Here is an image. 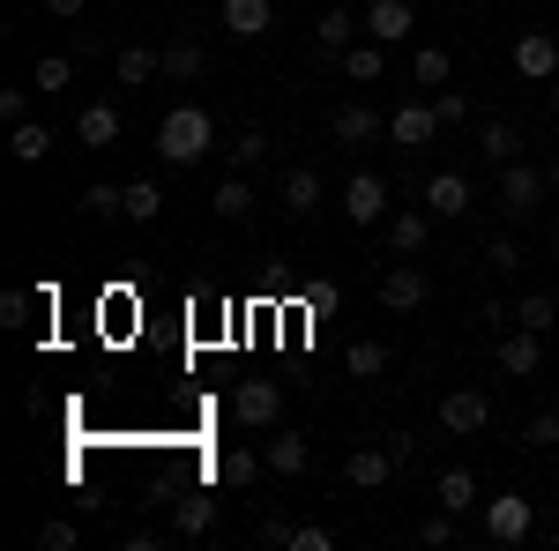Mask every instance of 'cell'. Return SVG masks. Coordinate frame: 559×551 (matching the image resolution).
Instances as JSON below:
<instances>
[{
  "instance_id": "obj_1",
  "label": "cell",
  "mask_w": 559,
  "mask_h": 551,
  "mask_svg": "<svg viewBox=\"0 0 559 551\" xmlns=\"http://www.w3.org/2000/svg\"><path fill=\"white\" fill-rule=\"evenodd\" d=\"M210 149H216V120L202 105H173V112L157 120V157H165V165H202Z\"/></svg>"
},
{
  "instance_id": "obj_2",
  "label": "cell",
  "mask_w": 559,
  "mask_h": 551,
  "mask_svg": "<svg viewBox=\"0 0 559 551\" xmlns=\"http://www.w3.org/2000/svg\"><path fill=\"white\" fill-rule=\"evenodd\" d=\"M545 194H552V171H537L530 157L500 165V216H508V224H530V216L545 209Z\"/></svg>"
},
{
  "instance_id": "obj_3",
  "label": "cell",
  "mask_w": 559,
  "mask_h": 551,
  "mask_svg": "<svg viewBox=\"0 0 559 551\" xmlns=\"http://www.w3.org/2000/svg\"><path fill=\"white\" fill-rule=\"evenodd\" d=\"M477 514H485V537H492V544H522V537L537 529V507H530L522 492H492Z\"/></svg>"
},
{
  "instance_id": "obj_4",
  "label": "cell",
  "mask_w": 559,
  "mask_h": 551,
  "mask_svg": "<svg viewBox=\"0 0 559 551\" xmlns=\"http://www.w3.org/2000/svg\"><path fill=\"white\" fill-rule=\"evenodd\" d=\"M231 418L247 424V432H269V424L284 418V381H239L231 387Z\"/></svg>"
},
{
  "instance_id": "obj_5",
  "label": "cell",
  "mask_w": 559,
  "mask_h": 551,
  "mask_svg": "<svg viewBox=\"0 0 559 551\" xmlns=\"http://www.w3.org/2000/svg\"><path fill=\"white\" fill-rule=\"evenodd\" d=\"M492 424V403H485V387H448L440 395V432H455V440H471Z\"/></svg>"
},
{
  "instance_id": "obj_6",
  "label": "cell",
  "mask_w": 559,
  "mask_h": 551,
  "mask_svg": "<svg viewBox=\"0 0 559 551\" xmlns=\"http://www.w3.org/2000/svg\"><path fill=\"white\" fill-rule=\"evenodd\" d=\"M388 209H395V202H388L381 171H350L344 179V216L350 224H388Z\"/></svg>"
},
{
  "instance_id": "obj_7",
  "label": "cell",
  "mask_w": 559,
  "mask_h": 551,
  "mask_svg": "<svg viewBox=\"0 0 559 551\" xmlns=\"http://www.w3.org/2000/svg\"><path fill=\"white\" fill-rule=\"evenodd\" d=\"M432 224H440V216L432 209H411V202H403V209H388V247H395V261H418L432 247Z\"/></svg>"
},
{
  "instance_id": "obj_8",
  "label": "cell",
  "mask_w": 559,
  "mask_h": 551,
  "mask_svg": "<svg viewBox=\"0 0 559 551\" xmlns=\"http://www.w3.org/2000/svg\"><path fill=\"white\" fill-rule=\"evenodd\" d=\"M508 60H515L522 83H552V75H559V38H552V31H522Z\"/></svg>"
},
{
  "instance_id": "obj_9",
  "label": "cell",
  "mask_w": 559,
  "mask_h": 551,
  "mask_svg": "<svg viewBox=\"0 0 559 551\" xmlns=\"http://www.w3.org/2000/svg\"><path fill=\"white\" fill-rule=\"evenodd\" d=\"M426 209L440 216V224H463V216L477 209L471 179H463V171H432V179H426Z\"/></svg>"
},
{
  "instance_id": "obj_10",
  "label": "cell",
  "mask_w": 559,
  "mask_h": 551,
  "mask_svg": "<svg viewBox=\"0 0 559 551\" xmlns=\"http://www.w3.org/2000/svg\"><path fill=\"white\" fill-rule=\"evenodd\" d=\"M388 134H395L403 149H426L432 134H440V112H432V97H403V105L388 112Z\"/></svg>"
},
{
  "instance_id": "obj_11",
  "label": "cell",
  "mask_w": 559,
  "mask_h": 551,
  "mask_svg": "<svg viewBox=\"0 0 559 551\" xmlns=\"http://www.w3.org/2000/svg\"><path fill=\"white\" fill-rule=\"evenodd\" d=\"M500 373H508V381H537V373H545V336H537V328H508V336H500Z\"/></svg>"
},
{
  "instance_id": "obj_12",
  "label": "cell",
  "mask_w": 559,
  "mask_h": 551,
  "mask_svg": "<svg viewBox=\"0 0 559 551\" xmlns=\"http://www.w3.org/2000/svg\"><path fill=\"white\" fill-rule=\"evenodd\" d=\"M418 31V8L411 0H366V38L373 45H403Z\"/></svg>"
},
{
  "instance_id": "obj_13",
  "label": "cell",
  "mask_w": 559,
  "mask_h": 551,
  "mask_svg": "<svg viewBox=\"0 0 559 551\" xmlns=\"http://www.w3.org/2000/svg\"><path fill=\"white\" fill-rule=\"evenodd\" d=\"M395 469H403V463L388 455V440H381V447H350V455H344V484H350V492H381Z\"/></svg>"
},
{
  "instance_id": "obj_14",
  "label": "cell",
  "mask_w": 559,
  "mask_h": 551,
  "mask_svg": "<svg viewBox=\"0 0 559 551\" xmlns=\"http://www.w3.org/2000/svg\"><path fill=\"white\" fill-rule=\"evenodd\" d=\"M426 298H432V284H426L418 261H403V268H388V276H381V306H388V313H418Z\"/></svg>"
},
{
  "instance_id": "obj_15",
  "label": "cell",
  "mask_w": 559,
  "mask_h": 551,
  "mask_svg": "<svg viewBox=\"0 0 559 551\" xmlns=\"http://www.w3.org/2000/svg\"><path fill=\"white\" fill-rule=\"evenodd\" d=\"M366 38V15H350V8H321L313 15V45H321V60H336L344 45Z\"/></svg>"
},
{
  "instance_id": "obj_16",
  "label": "cell",
  "mask_w": 559,
  "mask_h": 551,
  "mask_svg": "<svg viewBox=\"0 0 559 551\" xmlns=\"http://www.w3.org/2000/svg\"><path fill=\"white\" fill-rule=\"evenodd\" d=\"M120 134H128V120H120V105H105V97L75 112V142H83V149H112Z\"/></svg>"
},
{
  "instance_id": "obj_17",
  "label": "cell",
  "mask_w": 559,
  "mask_h": 551,
  "mask_svg": "<svg viewBox=\"0 0 559 551\" xmlns=\"http://www.w3.org/2000/svg\"><path fill=\"white\" fill-rule=\"evenodd\" d=\"M276 202H284V216H292V224H306V216L321 209V171H313V165H292V171H284V187H276Z\"/></svg>"
},
{
  "instance_id": "obj_18",
  "label": "cell",
  "mask_w": 559,
  "mask_h": 551,
  "mask_svg": "<svg viewBox=\"0 0 559 551\" xmlns=\"http://www.w3.org/2000/svg\"><path fill=\"white\" fill-rule=\"evenodd\" d=\"M261 463H269V477H306V469H313V440L276 432V440H261Z\"/></svg>"
},
{
  "instance_id": "obj_19",
  "label": "cell",
  "mask_w": 559,
  "mask_h": 551,
  "mask_svg": "<svg viewBox=\"0 0 559 551\" xmlns=\"http://www.w3.org/2000/svg\"><path fill=\"white\" fill-rule=\"evenodd\" d=\"M157 75H165L157 45H128V52H112V83H120V89H150Z\"/></svg>"
},
{
  "instance_id": "obj_20",
  "label": "cell",
  "mask_w": 559,
  "mask_h": 551,
  "mask_svg": "<svg viewBox=\"0 0 559 551\" xmlns=\"http://www.w3.org/2000/svg\"><path fill=\"white\" fill-rule=\"evenodd\" d=\"M216 15H224V31H231V38H269V23H276V0H224Z\"/></svg>"
},
{
  "instance_id": "obj_21",
  "label": "cell",
  "mask_w": 559,
  "mask_h": 551,
  "mask_svg": "<svg viewBox=\"0 0 559 551\" xmlns=\"http://www.w3.org/2000/svg\"><path fill=\"white\" fill-rule=\"evenodd\" d=\"M381 128H388V120L373 112V105H336V120H329V134H336L344 149H366V142H373Z\"/></svg>"
},
{
  "instance_id": "obj_22",
  "label": "cell",
  "mask_w": 559,
  "mask_h": 551,
  "mask_svg": "<svg viewBox=\"0 0 559 551\" xmlns=\"http://www.w3.org/2000/svg\"><path fill=\"white\" fill-rule=\"evenodd\" d=\"M210 209L224 216V224H247V216H254V179H247V171H224L216 194H210Z\"/></svg>"
},
{
  "instance_id": "obj_23",
  "label": "cell",
  "mask_w": 559,
  "mask_h": 551,
  "mask_svg": "<svg viewBox=\"0 0 559 551\" xmlns=\"http://www.w3.org/2000/svg\"><path fill=\"white\" fill-rule=\"evenodd\" d=\"M216 529V492H179L173 500V537H210Z\"/></svg>"
},
{
  "instance_id": "obj_24",
  "label": "cell",
  "mask_w": 559,
  "mask_h": 551,
  "mask_svg": "<svg viewBox=\"0 0 559 551\" xmlns=\"http://www.w3.org/2000/svg\"><path fill=\"white\" fill-rule=\"evenodd\" d=\"M261 469H269V463H261V447H224V455L210 463V477H216V484H231V492H247Z\"/></svg>"
},
{
  "instance_id": "obj_25",
  "label": "cell",
  "mask_w": 559,
  "mask_h": 551,
  "mask_svg": "<svg viewBox=\"0 0 559 551\" xmlns=\"http://www.w3.org/2000/svg\"><path fill=\"white\" fill-rule=\"evenodd\" d=\"M157 60H165V83H202V68H210V52H202L194 38L157 45Z\"/></svg>"
},
{
  "instance_id": "obj_26",
  "label": "cell",
  "mask_w": 559,
  "mask_h": 551,
  "mask_svg": "<svg viewBox=\"0 0 559 551\" xmlns=\"http://www.w3.org/2000/svg\"><path fill=\"white\" fill-rule=\"evenodd\" d=\"M477 157H485L492 171L515 165V157H522V128H508V120H485V128H477Z\"/></svg>"
},
{
  "instance_id": "obj_27",
  "label": "cell",
  "mask_w": 559,
  "mask_h": 551,
  "mask_svg": "<svg viewBox=\"0 0 559 551\" xmlns=\"http://www.w3.org/2000/svg\"><path fill=\"white\" fill-rule=\"evenodd\" d=\"M432 500H440L448 514H471V507H485V492H477V477H471V469H440Z\"/></svg>"
},
{
  "instance_id": "obj_28",
  "label": "cell",
  "mask_w": 559,
  "mask_h": 551,
  "mask_svg": "<svg viewBox=\"0 0 559 551\" xmlns=\"http://www.w3.org/2000/svg\"><path fill=\"white\" fill-rule=\"evenodd\" d=\"M336 68H344L350 83H381V68H388V45L358 38V45H344V52H336Z\"/></svg>"
},
{
  "instance_id": "obj_29",
  "label": "cell",
  "mask_w": 559,
  "mask_h": 551,
  "mask_svg": "<svg viewBox=\"0 0 559 551\" xmlns=\"http://www.w3.org/2000/svg\"><path fill=\"white\" fill-rule=\"evenodd\" d=\"M411 83L426 89V97H432V89H448V83H455V60H448L440 45H418V52H411Z\"/></svg>"
},
{
  "instance_id": "obj_30",
  "label": "cell",
  "mask_w": 559,
  "mask_h": 551,
  "mask_svg": "<svg viewBox=\"0 0 559 551\" xmlns=\"http://www.w3.org/2000/svg\"><path fill=\"white\" fill-rule=\"evenodd\" d=\"M8 157H15V165H45V157H52V128H45V120L8 128Z\"/></svg>"
},
{
  "instance_id": "obj_31",
  "label": "cell",
  "mask_w": 559,
  "mask_h": 551,
  "mask_svg": "<svg viewBox=\"0 0 559 551\" xmlns=\"http://www.w3.org/2000/svg\"><path fill=\"white\" fill-rule=\"evenodd\" d=\"M344 373H350V381H381V373H388V343L381 336H358L344 350Z\"/></svg>"
},
{
  "instance_id": "obj_32",
  "label": "cell",
  "mask_w": 559,
  "mask_h": 551,
  "mask_svg": "<svg viewBox=\"0 0 559 551\" xmlns=\"http://www.w3.org/2000/svg\"><path fill=\"white\" fill-rule=\"evenodd\" d=\"M508 321H515V328H537V336H545V328L559 321V298H552V291H522L515 306H508Z\"/></svg>"
},
{
  "instance_id": "obj_33",
  "label": "cell",
  "mask_w": 559,
  "mask_h": 551,
  "mask_svg": "<svg viewBox=\"0 0 559 551\" xmlns=\"http://www.w3.org/2000/svg\"><path fill=\"white\" fill-rule=\"evenodd\" d=\"M31 83H38V97H60V89L75 83V52H38Z\"/></svg>"
},
{
  "instance_id": "obj_34",
  "label": "cell",
  "mask_w": 559,
  "mask_h": 551,
  "mask_svg": "<svg viewBox=\"0 0 559 551\" xmlns=\"http://www.w3.org/2000/svg\"><path fill=\"white\" fill-rule=\"evenodd\" d=\"M83 216L120 224V216H128V187H105V179H97V187H83Z\"/></svg>"
},
{
  "instance_id": "obj_35",
  "label": "cell",
  "mask_w": 559,
  "mask_h": 551,
  "mask_svg": "<svg viewBox=\"0 0 559 551\" xmlns=\"http://www.w3.org/2000/svg\"><path fill=\"white\" fill-rule=\"evenodd\" d=\"M224 157H231V171H254V165H269V134H261V128H239L231 142H224Z\"/></svg>"
},
{
  "instance_id": "obj_36",
  "label": "cell",
  "mask_w": 559,
  "mask_h": 551,
  "mask_svg": "<svg viewBox=\"0 0 559 551\" xmlns=\"http://www.w3.org/2000/svg\"><path fill=\"white\" fill-rule=\"evenodd\" d=\"M165 216V187L157 179H128V224H157Z\"/></svg>"
},
{
  "instance_id": "obj_37",
  "label": "cell",
  "mask_w": 559,
  "mask_h": 551,
  "mask_svg": "<svg viewBox=\"0 0 559 551\" xmlns=\"http://www.w3.org/2000/svg\"><path fill=\"white\" fill-rule=\"evenodd\" d=\"M432 112H440V128H471V97L448 83V89H432Z\"/></svg>"
},
{
  "instance_id": "obj_38",
  "label": "cell",
  "mask_w": 559,
  "mask_h": 551,
  "mask_svg": "<svg viewBox=\"0 0 559 551\" xmlns=\"http://www.w3.org/2000/svg\"><path fill=\"white\" fill-rule=\"evenodd\" d=\"M485 268H492V276H522V247H515V231H500V239L485 247Z\"/></svg>"
},
{
  "instance_id": "obj_39",
  "label": "cell",
  "mask_w": 559,
  "mask_h": 551,
  "mask_svg": "<svg viewBox=\"0 0 559 551\" xmlns=\"http://www.w3.org/2000/svg\"><path fill=\"white\" fill-rule=\"evenodd\" d=\"M83 544V529L68 522V514H52V522H38V551H75Z\"/></svg>"
},
{
  "instance_id": "obj_40",
  "label": "cell",
  "mask_w": 559,
  "mask_h": 551,
  "mask_svg": "<svg viewBox=\"0 0 559 551\" xmlns=\"http://www.w3.org/2000/svg\"><path fill=\"white\" fill-rule=\"evenodd\" d=\"M455 522H463V514H448V507L426 514V522H418V544H426V551H448V544H455Z\"/></svg>"
},
{
  "instance_id": "obj_41",
  "label": "cell",
  "mask_w": 559,
  "mask_h": 551,
  "mask_svg": "<svg viewBox=\"0 0 559 551\" xmlns=\"http://www.w3.org/2000/svg\"><path fill=\"white\" fill-rule=\"evenodd\" d=\"M522 447H537V455H545V447H559V410H537V418L522 424Z\"/></svg>"
},
{
  "instance_id": "obj_42",
  "label": "cell",
  "mask_w": 559,
  "mask_h": 551,
  "mask_svg": "<svg viewBox=\"0 0 559 551\" xmlns=\"http://www.w3.org/2000/svg\"><path fill=\"white\" fill-rule=\"evenodd\" d=\"M284 551H336V529H321V522H292V544Z\"/></svg>"
},
{
  "instance_id": "obj_43",
  "label": "cell",
  "mask_w": 559,
  "mask_h": 551,
  "mask_svg": "<svg viewBox=\"0 0 559 551\" xmlns=\"http://www.w3.org/2000/svg\"><path fill=\"white\" fill-rule=\"evenodd\" d=\"M31 89H38V83H8V89H0V120H8V128L31 120Z\"/></svg>"
},
{
  "instance_id": "obj_44",
  "label": "cell",
  "mask_w": 559,
  "mask_h": 551,
  "mask_svg": "<svg viewBox=\"0 0 559 551\" xmlns=\"http://www.w3.org/2000/svg\"><path fill=\"white\" fill-rule=\"evenodd\" d=\"M31 306H45V298H31V291H0V328H31Z\"/></svg>"
},
{
  "instance_id": "obj_45",
  "label": "cell",
  "mask_w": 559,
  "mask_h": 551,
  "mask_svg": "<svg viewBox=\"0 0 559 551\" xmlns=\"http://www.w3.org/2000/svg\"><path fill=\"white\" fill-rule=\"evenodd\" d=\"M254 537H261V544H292V522H284V514H261Z\"/></svg>"
},
{
  "instance_id": "obj_46",
  "label": "cell",
  "mask_w": 559,
  "mask_h": 551,
  "mask_svg": "<svg viewBox=\"0 0 559 551\" xmlns=\"http://www.w3.org/2000/svg\"><path fill=\"white\" fill-rule=\"evenodd\" d=\"M68 52H75V60H105V38H97V31H75Z\"/></svg>"
},
{
  "instance_id": "obj_47",
  "label": "cell",
  "mask_w": 559,
  "mask_h": 551,
  "mask_svg": "<svg viewBox=\"0 0 559 551\" xmlns=\"http://www.w3.org/2000/svg\"><path fill=\"white\" fill-rule=\"evenodd\" d=\"M120 544H128V551H157V544H165V529H128Z\"/></svg>"
},
{
  "instance_id": "obj_48",
  "label": "cell",
  "mask_w": 559,
  "mask_h": 551,
  "mask_svg": "<svg viewBox=\"0 0 559 551\" xmlns=\"http://www.w3.org/2000/svg\"><path fill=\"white\" fill-rule=\"evenodd\" d=\"M83 8H90V0H45V15H52V23H75Z\"/></svg>"
},
{
  "instance_id": "obj_49",
  "label": "cell",
  "mask_w": 559,
  "mask_h": 551,
  "mask_svg": "<svg viewBox=\"0 0 559 551\" xmlns=\"http://www.w3.org/2000/svg\"><path fill=\"white\" fill-rule=\"evenodd\" d=\"M552 112H559V75H552Z\"/></svg>"
},
{
  "instance_id": "obj_50",
  "label": "cell",
  "mask_w": 559,
  "mask_h": 551,
  "mask_svg": "<svg viewBox=\"0 0 559 551\" xmlns=\"http://www.w3.org/2000/svg\"><path fill=\"white\" fill-rule=\"evenodd\" d=\"M552 194H559V157H552Z\"/></svg>"
},
{
  "instance_id": "obj_51",
  "label": "cell",
  "mask_w": 559,
  "mask_h": 551,
  "mask_svg": "<svg viewBox=\"0 0 559 551\" xmlns=\"http://www.w3.org/2000/svg\"><path fill=\"white\" fill-rule=\"evenodd\" d=\"M552 261H559V231H552Z\"/></svg>"
}]
</instances>
